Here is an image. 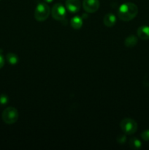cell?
<instances>
[{"mask_svg": "<svg viewBox=\"0 0 149 150\" xmlns=\"http://www.w3.org/2000/svg\"><path fill=\"white\" fill-rule=\"evenodd\" d=\"M138 7L132 2H126L120 6L118 11V17L123 21H129L137 16Z\"/></svg>", "mask_w": 149, "mask_h": 150, "instance_id": "obj_1", "label": "cell"}, {"mask_svg": "<svg viewBox=\"0 0 149 150\" xmlns=\"http://www.w3.org/2000/svg\"><path fill=\"white\" fill-rule=\"evenodd\" d=\"M51 9L48 4L44 2L39 3L34 10V18L37 21L42 22L49 17Z\"/></svg>", "mask_w": 149, "mask_h": 150, "instance_id": "obj_2", "label": "cell"}, {"mask_svg": "<svg viewBox=\"0 0 149 150\" xmlns=\"http://www.w3.org/2000/svg\"><path fill=\"white\" fill-rule=\"evenodd\" d=\"M1 117L6 124H13L16 122L18 119V111L14 107H8L3 111Z\"/></svg>", "mask_w": 149, "mask_h": 150, "instance_id": "obj_3", "label": "cell"}, {"mask_svg": "<svg viewBox=\"0 0 149 150\" xmlns=\"http://www.w3.org/2000/svg\"><path fill=\"white\" fill-rule=\"evenodd\" d=\"M121 130L127 135H131L136 133L137 130V124L134 120L130 118H125L120 122Z\"/></svg>", "mask_w": 149, "mask_h": 150, "instance_id": "obj_4", "label": "cell"}, {"mask_svg": "<svg viewBox=\"0 0 149 150\" xmlns=\"http://www.w3.org/2000/svg\"><path fill=\"white\" fill-rule=\"evenodd\" d=\"M53 18L56 21H64L66 18V9L61 3L54 4L51 10Z\"/></svg>", "mask_w": 149, "mask_h": 150, "instance_id": "obj_5", "label": "cell"}, {"mask_svg": "<svg viewBox=\"0 0 149 150\" xmlns=\"http://www.w3.org/2000/svg\"><path fill=\"white\" fill-rule=\"evenodd\" d=\"M83 7L87 13H95L99 8V0H83Z\"/></svg>", "mask_w": 149, "mask_h": 150, "instance_id": "obj_6", "label": "cell"}, {"mask_svg": "<svg viewBox=\"0 0 149 150\" xmlns=\"http://www.w3.org/2000/svg\"><path fill=\"white\" fill-rule=\"evenodd\" d=\"M66 7L70 13H77L80 9V0H67Z\"/></svg>", "mask_w": 149, "mask_h": 150, "instance_id": "obj_7", "label": "cell"}, {"mask_svg": "<svg viewBox=\"0 0 149 150\" xmlns=\"http://www.w3.org/2000/svg\"><path fill=\"white\" fill-rule=\"evenodd\" d=\"M103 23L107 27H112L116 23V17L112 13H108L104 17Z\"/></svg>", "mask_w": 149, "mask_h": 150, "instance_id": "obj_8", "label": "cell"}, {"mask_svg": "<svg viewBox=\"0 0 149 150\" xmlns=\"http://www.w3.org/2000/svg\"><path fill=\"white\" fill-rule=\"evenodd\" d=\"M137 35L142 40H149V26H141L137 29Z\"/></svg>", "mask_w": 149, "mask_h": 150, "instance_id": "obj_9", "label": "cell"}, {"mask_svg": "<svg viewBox=\"0 0 149 150\" xmlns=\"http://www.w3.org/2000/svg\"><path fill=\"white\" fill-rule=\"evenodd\" d=\"M137 42H138V40H137V37L134 36V35H130L126 38L124 44L128 48H132L137 45Z\"/></svg>", "mask_w": 149, "mask_h": 150, "instance_id": "obj_10", "label": "cell"}, {"mask_svg": "<svg viewBox=\"0 0 149 150\" xmlns=\"http://www.w3.org/2000/svg\"><path fill=\"white\" fill-rule=\"evenodd\" d=\"M70 23L73 29H79L83 26V20L79 16H74L70 21Z\"/></svg>", "mask_w": 149, "mask_h": 150, "instance_id": "obj_11", "label": "cell"}, {"mask_svg": "<svg viewBox=\"0 0 149 150\" xmlns=\"http://www.w3.org/2000/svg\"><path fill=\"white\" fill-rule=\"evenodd\" d=\"M129 146L132 149H140L142 146V143L138 139L134 137L131 138L129 139Z\"/></svg>", "mask_w": 149, "mask_h": 150, "instance_id": "obj_12", "label": "cell"}, {"mask_svg": "<svg viewBox=\"0 0 149 150\" xmlns=\"http://www.w3.org/2000/svg\"><path fill=\"white\" fill-rule=\"evenodd\" d=\"M6 59H7V61L10 64H16L18 62V56L16 54H13V53H8L6 55Z\"/></svg>", "mask_w": 149, "mask_h": 150, "instance_id": "obj_13", "label": "cell"}, {"mask_svg": "<svg viewBox=\"0 0 149 150\" xmlns=\"http://www.w3.org/2000/svg\"><path fill=\"white\" fill-rule=\"evenodd\" d=\"M8 101L9 99L7 95H4V94L0 95V104L1 105H6L8 103Z\"/></svg>", "mask_w": 149, "mask_h": 150, "instance_id": "obj_14", "label": "cell"}, {"mask_svg": "<svg viewBox=\"0 0 149 150\" xmlns=\"http://www.w3.org/2000/svg\"><path fill=\"white\" fill-rule=\"evenodd\" d=\"M126 141H127V136L125 135H119L118 138H117V142H118L119 144H124L126 142Z\"/></svg>", "mask_w": 149, "mask_h": 150, "instance_id": "obj_15", "label": "cell"}, {"mask_svg": "<svg viewBox=\"0 0 149 150\" xmlns=\"http://www.w3.org/2000/svg\"><path fill=\"white\" fill-rule=\"evenodd\" d=\"M140 136L144 141H146V142L149 141V130H146L143 131L140 135Z\"/></svg>", "mask_w": 149, "mask_h": 150, "instance_id": "obj_16", "label": "cell"}, {"mask_svg": "<svg viewBox=\"0 0 149 150\" xmlns=\"http://www.w3.org/2000/svg\"><path fill=\"white\" fill-rule=\"evenodd\" d=\"M4 65V59L1 54H0V69Z\"/></svg>", "mask_w": 149, "mask_h": 150, "instance_id": "obj_17", "label": "cell"}, {"mask_svg": "<svg viewBox=\"0 0 149 150\" xmlns=\"http://www.w3.org/2000/svg\"><path fill=\"white\" fill-rule=\"evenodd\" d=\"M44 1H45V2H47V3H51V2H52L53 0H44Z\"/></svg>", "mask_w": 149, "mask_h": 150, "instance_id": "obj_18", "label": "cell"}]
</instances>
